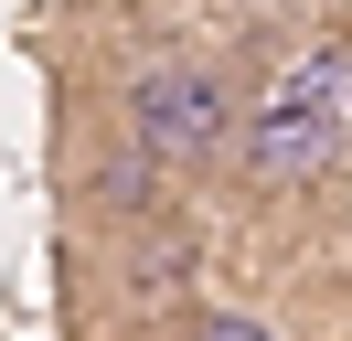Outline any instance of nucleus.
Segmentation results:
<instances>
[{
	"instance_id": "f257e3e1",
	"label": "nucleus",
	"mask_w": 352,
	"mask_h": 341,
	"mask_svg": "<svg viewBox=\"0 0 352 341\" xmlns=\"http://www.w3.org/2000/svg\"><path fill=\"white\" fill-rule=\"evenodd\" d=\"M352 160V43H320L299 54L256 107L235 96V139H224V170H235L256 203H299L331 170Z\"/></svg>"
},
{
	"instance_id": "f03ea898",
	"label": "nucleus",
	"mask_w": 352,
	"mask_h": 341,
	"mask_svg": "<svg viewBox=\"0 0 352 341\" xmlns=\"http://www.w3.org/2000/svg\"><path fill=\"white\" fill-rule=\"evenodd\" d=\"M118 118H129V149L160 170V182H192V170H224V139H235V75L203 54H160L118 85Z\"/></svg>"
},
{
	"instance_id": "7ed1b4c3",
	"label": "nucleus",
	"mask_w": 352,
	"mask_h": 341,
	"mask_svg": "<svg viewBox=\"0 0 352 341\" xmlns=\"http://www.w3.org/2000/svg\"><path fill=\"white\" fill-rule=\"evenodd\" d=\"M192 341H278V331H267V320H245V309H203Z\"/></svg>"
}]
</instances>
